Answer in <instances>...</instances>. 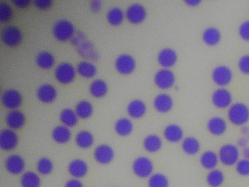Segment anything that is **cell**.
<instances>
[{"instance_id":"obj_36","label":"cell","mask_w":249,"mask_h":187,"mask_svg":"<svg viewBox=\"0 0 249 187\" xmlns=\"http://www.w3.org/2000/svg\"><path fill=\"white\" fill-rule=\"evenodd\" d=\"M75 142L79 147L87 149L94 143V137L89 130H81L75 136Z\"/></svg>"},{"instance_id":"obj_34","label":"cell","mask_w":249,"mask_h":187,"mask_svg":"<svg viewBox=\"0 0 249 187\" xmlns=\"http://www.w3.org/2000/svg\"><path fill=\"white\" fill-rule=\"evenodd\" d=\"M36 63L43 69L51 68L54 64L55 58L53 54L48 51H41L37 54Z\"/></svg>"},{"instance_id":"obj_48","label":"cell","mask_w":249,"mask_h":187,"mask_svg":"<svg viewBox=\"0 0 249 187\" xmlns=\"http://www.w3.org/2000/svg\"><path fill=\"white\" fill-rule=\"evenodd\" d=\"M12 1L17 7H21V8L27 7L30 3V0H13Z\"/></svg>"},{"instance_id":"obj_32","label":"cell","mask_w":249,"mask_h":187,"mask_svg":"<svg viewBox=\"0 0 249 187\" xmlns=\"http://www.w3.org/2000/svg\"><path fill=\"white\" fill-rule=\"evenodd\" d=\"M225 181V175L218 169L210 170L206 177L207 184L211 187H220Z\"/></svg>"},{"instance_id":"obj_37","label":"cell","mask_w":249,"mask_h":187,"mask_svg":"<svg viewBox=\"0 0 249 187\" xmlns=\"http://www.w3.org/2000/svg\"><path fill=\"white\" fill-rule=\"evenodd\" d=\"M75 111L80 118H88L93 112L92 104L87 99H81L75 105Z\"/></svg>"},{"instance_id":"obj_27","label":"cell","mask_w":249,"mask_h":187,"mask_svg":"<svg viewBox=\"0 0 249 187\" xmlns=\"http://www.w3.org/2000/svg\"><path fill=\"white\" fill-rule=\"evenodd\" d=\"M52 137L58 143H65L69 141L71 132L65 125H57L52 130Z\"/></svg>"},{"instance_id":"obj_16","label":"cell","mask_w":249,"mask_h":187,"mask_svg":"<svg viewBox=\"0 0 249 187\" xmlns=\"http://www.w3.org/2000/svg\"><path fill=\"white\" fill-rule=\"evenodd\" d=\"M157 59L164 68H168L176 64L178 60V54L174 49L167 47L160 50L157 56Z\"/></svg>"},{"instance_id":"obj_31","label":"cell","mask_w":249,"mask_h":187,"mask_svg":"<svg viewBox=\"0 0 249 187\" xmlns=\"http://www.w3.org/2000/svg\"><path fill=\"white\" fill-rule=\"evenodd\" d=\"M181 147L186 154L195 155L197 153L200 149V143L196 137L189 136L183 139Z\"/></svg>"},{"instance_id":"obj_20","label":"cell","mask_w":249,"mask_h":187,"mask_svg":"<svg viewBox=\"0 0 249 187\" xmlns=\"http://www.w3.org/2000/svg\"><path fill=\"white\" fill-rule=\"evenodd\" d=\"M56 89L50 83H43L40 85L37 90V96L40 101L43 102H51L56 98Z\"/></svg>"},{"instance_id":"obj_21","label":"cell","mask_w":249,"mask_h":187,"mask_svg":"<svg viewBox=\"0 0 249 187\" xmlns=\"http://www.w3.org/2000/svg\"><path fill=\"white\" fill-rule=\"evenodd\" d=\"M25 115L18 110H11L5 116V122L11 129H18L25 123Z\"/></svg>"},{"instance_id":"obj_42","label":"cell","mask_w":249,"mask_h":187,"mask_svg":"<svg viewBox=\"0 0 249 187\" xmlns=\"http://www.w3.org/2000/svg\"><path fill=\"white\" fill-rule=\"evenodd\" d=\"M13 16V8L11 4L7 1L0 3V20L7 21Z\"/></svg>"},{"instance_id":"obj_11","label":"cell","mask_w":249,"mask_h":187,"mask_svg":"<svg viewBox=\"0 0 249 187\" xmlns=\"http://www.w3.org/2000/svg\"><path fill=\"white\" fill-rule=\"evenodd\" d=\"M22 102L21 93L15 89H6L2 94V105L5 108L15 110Z\"/></svg>"},{"instance_id":"obj_43","label":"cell","mask_w":249,"mask_h":187,"mask_svg":"<svg viewBox=\"0 0 249 187\" xmlns=\"http://www.w3.org/2000/svg\"><path fill=\"white\" fill-rule=\"evenodd\" d=\"M236 171L242 176H249V159L246 158L240 159L236 164Z\"/></svg>"},{"instance_id":"obj_3","label":"cell","mask_w":249,"mask_h":187,"mask_svg":"<svg viewBox=\"0 0 249 187\" xmlns=\"http://www.w3.org/2000/svg\"><path fill=\"white\" fill-rule=\"evenodd\" d=\"M72 42L77 46V50L81 56L88 59H97L98 54L93 44L79 32L74 35Z\"/></svg>"},{"instance_id":"obj_14","label":"cell","mask_w":249,"mask_h":187,"mask_svg":"<svg viewBox=\"0 0 249 187\" xmlns=\"http://www.w3.org/2000/svg\"><path fill=\"white\" fill-rule=\"evenodd\" d=\"M231 92L225 88H218L213 93L212 102L217 108H226L231 104Z\"/></svg>"},{"instance_id":"obj_33","label":"cell","mask_w":249,"mask_h":187,"mask_svg":"<svg viewBox=\"0 0 249 187\" xmlns=\"http://www.w3.org/2000/svg\"><path fill=\"white\" fill-rule=\"evenodd\" d=\"M77 71L83 77H91L97 73L96 66L88 60H82L77 64Z\"/></svg>"},{"instance_id":"obj_9","label":"cell","mask_w":249,"mask_h":187,"mask_svg":"<svg viewBox=\"0 0 249 187\" xmlns=\"http://www.w3.org/2000/svg\"><path fill=\"white\" fill-rule=\"evenodd\" d=\"M176 76L168 68L159 70L154 75V83L161 89H169L174 85Z\"/></svg>"},{"instance_id":"obj_7","label":"cell","mask_w":249,"mask_h":187,"mask_svg":"<svg viewBox=\"0 0 249 187\" xmlns=\"http://www.w3.org/2000/svg\"><path fill=\"white\" fill-rule=\"evenodd\" d=\"M1 39L5 45L15 46L21 42L22 34L18 26L15 25H8L2 29Z\"/></svg>"},{"instance_id":"obj_38","label":"cell","mask_w":249,"mask_h":187,"mask_svg":"<svg viewBox=\"0 0 249 187\" xmlns=\"http://www.w3.org/2000/svg\"><path fill=\"white\" fill-rule=\"evenodd\" d=\"M78 115L71 108H64L59 114V118L63 125L67 127H73L78 121Z\"/></svg>"},{"instance_id":"obj_12","label":"cell","mask_w":249,"mask_h":187,"mask_svg":"<svg viewBox=\"0 0 249 187\" xmlns=\"http://www.w3.org/2000/svg\"><path fill=\"white\" fill-rule=\"evenodd\" d=\"M232 72L226 65L217 66L213 70L212 77L213 81L219 86H226L232 79Z\"/></svg>"},{"instance_id":"obj_26","label":"cell","mask_w":249,"mask_h":187,"mask_svg":"<svg viewBox=\"0 0 249 187\" xmlns=\"http://www.w3.org/2000/svg\"><path fill=\"white\" fill-rule=\"evenodd\" d=\"M162 146V140L160 136L155 134L147 135L143 140V146L145 150L151 153H155L160 150Z\"/></svg>"},{"instance_id":"obj_51","label":"cell","mask_w":249,"mask_h":187,"mask_svg":"<svg viewBox=\"0 0 249 187\" xmlns=\"http://www.w3.org/2000/svg\"><path fill=\"white\" fill-rule=\"evenodd\" d=\"M186 4L189 6H197L198 4H200V0H186L185 1Z\"/></svg>"},{"instance_id":"obj_15","label":"cell","mask_w":249,"mask_h":187,"mask_svg":"<svg viewBox=\"0 0 249 187\" xmlns=\"http://www.w3.org/2000/svg\"><path fill=\"white\" fill-rule=\"evenodd\" d=\"M94 156L97 162L100 164H108L114 157V151L111 146L107 144L99 145L96 147Z\"/></svg>"},{"instance_id":"obj_52","label":"cell","mask_w":249,"mask_h":187,"mask_svg":"<svg viewBox=\"0 0 249 187\" xmlns=\"http://www.w3.org/2000/svg\"><path fill=\"white\" fill-rule=\"evenodd\" d=\"M243 156L246 159H249V147L247 146V147L243 148Z\"/></svg>"},{"instance_id":"obj_17","label":"cell","mask_w":249,"mask_h":187,"mask_svg":"<svg viewBox=\"0 0 249 187\" xmlns=\"http://www.w3.org/2000/svg\"><path fill=\"white\" fill-rule=\"evenodd\" d=\"M5 168L12 174H19L25 168V162L21 156L18 154H11L8 156L5 162Z\"/></svg>"},{"instance_id":"obj_22","label":"cell","mask_w":249,"mask_h":187,"mask_svg":"<svg viewBox=\"0 0 249 187\" xmlns=\"http://www.w3.org/2000/svg\"><path fill=\"white\" fill-rule=\"evenodd\" d=\"M218 161H219L218 154L212 150L204 151L201 154L200 159H199L201 165L205 169H209V170L215 169V167L218 165Z\"/></svg>"},{"instance_id":"obj_45","label":"cell","mask_w":249,"mask_h":187,"mask_svg":"<svg viewBox=\"0 0 249 187\" xmlns=\"http://www.w3.org/2000/svg\"><path fill=\"white\" fill-rule=\"evenodd\" d=\"M239 34L243 39L249 41V20H245L240 24Z\"/></svg>"},{"instance_id":"obj_10","label":"cell","mask_w":249,"mask_h":187,"mask_svg":"<svg viewBox=\"0 0 249 187\" xmlns=\"http://www.w3.org/2000/svg\"><path fill=\"white\" fill-rule=\"evenodd\" d=\"M125 16L132 23H141L146 17V10L142 4L138 2L132 3L126 8Z\"/></svg>"},{"instance_id":"obj_25","label":"cell","mask_w":249,"mask_h":187,"mask_svg":"<svg viewBox=\"0 0 249 187\" xmlns=\"http://www.w3.org/2000/svg\"><path fill=\"white\" fill-rule=\"evenodd\" d=\"M146 105L141 99H134L127 105V112L133 118H140L145 114Z\"/></svg>"},{"instance_id":"obj_40","label":"cell","mask_w":249,"mask_h":187,"mask_svg":"<svg viewBox=\"0 0 249 187\" xmlns=\"http://www.w3.org/2000/svg\"><path fill=\"white\" fill-rule=\"evenodd\" d=\"M168 178L162 173L152 174L148 180V187H169Z\"/></svg>"},{"instance_id":"obj_24","label":"cell","mask_w":249,"mask_h":187,"mask_svg":"<svg viewBox=\"0 0 249 187\" xmlns=\"http://www.w3.org/2000/svg\"><path fill=\"white\" fill-rule=\"evenodd\" d=\"M208 130L213 135H221L227 130V122L224 118L219 116H213L208 121Z\"/></svg>"},{"instance_id":"obj_18","label":"cell","mask_w":249,"mask_h":187,"mask_svg":"<svg viewBox=\"0 0 249 187\" xmlns=\"http://www.w3.org/2000/svg\"><path fill=\"white\" fill-rule=\"evenodd\" d=\"M88 169L87 162L81 159H73L68 165L69 173L76 179L85 176L88 172Z\"/></svg>"},{"instance_id":"obj_39","label":"cell","mask_w":249,"mask_h":187,"mask_svg":"<svg viewBox=\"0 0 249 187\" xmlns=\"http://www.w3.org/2000/svg\"><path fill=\"white\" fill-rule=\"evenodd\" d=\"M21 184L22 187H40L41 181L37 173L28 171L21 176Z\"/></svg>"},{"instance_id":"obj_30","label":"cell","mask_w":249,"mask_h":187,"mask_svg":"<svg viewBox=\"0 0 249 187\" xmlns=\"http://www.w3.org/2000/svg\"><path fill=\"white\" fill-rule=\"evenodd\" d=\"M108 86L103 79L97 78L91 82L89 86V92L95 97H102L107 93Z\"/></svg>"},{"instance_id":"obj_2","label":"cell","mask_w":249,"mask_h":187,"mask_svg":"<svg viewBox=\"0 0 249 187\" xmlns=\"http://www.w3.org/2000/svg\"><path fill=\"white\" fill-rule=\"evenodd\" d=\"M53 36L59 40H68L73 37L75 28L68 19H61L53 23L52 27Z\"/></svg>"},{"instance_id":"obj_1","label":"cell","mask_w":249,"mask_h":187,"mask_svg":"<svg viewBox=\"0 0 249 187\" xmlns=\"http://www.w3.org/2000/svg\"><path fill=\"white\" fill-rule=\"evenodd\" d=\"M229 119L236 125H243L249 119V108L243 102H235L229 108Z\"/></svg>"},{"instance_id":"obj_41","label":"cell","mask_w":249,"mask_h":187,"mask_svg":"<svg viewBox=\"0 0 249 187\" xmlns=\"http://www.w3.org/2000/svg\"><path fill=\"white\" fill-rule=\"evenodd\" d=\"M53 165L52 161L47 157L40 158L37 163V169L40 173L48 175L53 170Z\"/></svg>"},{"instance_id":"obj_29","label":"cell","mask_w":249,"mask_h":187,"mask_svg":"<svg viewBox=\"0 0 249 187\" xmlns=\"http://www.w3.org/2000/svg\"><path fill=\"white\" fill-rule=\"evenodd\" d=\"M114 129L115 131L119 135H128L132 132V130H133V124L129 118L122 117L115 123Z\"/></svg>"},{"instance_id":"obj_8","label":"cell","mask_w":249,"mask_h":187,"mask_svg":"<svg viewBox=\"0 0 249 187\" xmlns=\"http://www.w3.org/2000/svg\"><path fill=\"white\" fill-rule=\"evenodd\" d=\"M136 61L131 54L123 53L119 54L115 60V67L122 74H129L135 68Z\"/></svg>"},{"instance_id":"obj_6","label":"cell","mask_w":249,"mask_h":187,"mask_svg":"<svg viewBox=\"0 0 249 187\" xmlns=\"http://www.w3.org/2000/svg\"><path fill=\"white\" fill-rule=\"evenodd\" d=\"M55 77L58 81L62 83H69L75 76V69L71 63H59L54 70Z\"/></svg>"},{"instance_id":"obj_47","label":"cell","mask_w":249,"mask_h":187,"mask_svg":"<svg viewBox=\"0 0 249 187\" xmlns=\"http://www.w3.org/2000/svg\"><path fill=\"white\" fill-rule=\"evenodd\" d=\"M65 187H84V185L79 180L74 178L68 181L65 184Z\"/></svg>"},{"instance_id":"obj_49","label":"cell","mask_w":249,"mask_h":187,"mask_svg":"<svg viewBox=\"0 0 249 187\" xmlns=\"http://www.w3.org/2000/svg\"><path fill=\"white\" fill-rule=\"evenodd\" d=\"M90 7L94 11H97V10H100V7H101V1H97V0L91 1L90 3Z\"/></svg>"},{"instance_id":"obj_44","label":"cell","mask_w":249,"mask_h":187,"mask_svg":"<svg viewBox=\"0 0 249 187\" xmlns=\"http://www.w3.org/2000/svg\"><path fill=\"white\" fill-rule=\"evenodd\" d=\"M238 67L240 71L245 74H249V54H245L240 57L238 61Z\"/></svg>"},{"instance_id":"obj_35","label":"cell","mask_w":249,"mask_h":187,"mask_svg":"<svg viewBox=\"0 0 249 187\" xmlns=\"http://www.w3.org/2000/svg\"><path fill=\"white\" fill-rule=\"evenodd\" d=\"M107 20L109 23L113 26L122 23L124 18V13L121 7L118 6H113L110 7L107 12Z\"/></svg>"},{"instance_id":"obj_4","label":"cell","mask_w":249,"mask_h":187,"mask_svg":"<svg viewBox=\"0 0 249 187\" xmlns=\"http://www.w3.org/2000/svg\"><path fill=\"white\" fill-rule=\"evenodd\" d=\"M239 156L240 151L238 148L235 145L231 143L223 145L218 152L220 162L226 166H231L237 164L239 161Z\"/></svg>"},{"instance_id":"obj_46","label":"cell","mask_w":249,"mask_h":187,"mask_svg":"<svg viewBox=\"0 0 249 187\" xmlns=\"http://www.w3.org/2000/svg\"><path fill=\"white\" fill-rule=\"evenodd\" d=\"M35 5L40 9H46L49 8L52 5V0H34L33 1Z\"/></svg>"},{"instance_id":"obj_19","label":"cell","mask_w":249,"mask_h":187,"mask_svg":"<svg viewBox=\"0 0 249 187\" xmlns=\"http://www.w3.org/2000/svg\"><path fill=\"white\" fill-rule=\"evenodd\" d=\"M154 105L159 112H168L173 106V98L167 93L158 94L154 98Z\"/></svg>"},{"instance_id":"obj_23","label":"cell","mask_w":249,"mask_h":187,"mask_svg":"<svg viewBox=\"0 0 249 187\" xmlns=\"http://www.w3.org/2000/svg\"><path fill=\"white\" fill-rule=\"evenodd\" d=\"M164 136L170 143H177L181 140L183 130L180 126L176 124H170L164 128Z\"/></svg>"},{"instance_id":"obj_5","label":"cell","mask_w":249,"mask_h":187,"mask_svg":"<svg viewBox=\"0 0 249 187\" xmlns=\"http://www.w3.org/2000/svg\"><path fill=\"white\" fill-rule=\"evenodd\" d=\"M134 173L139 178H145L151 176L154 169V164L146 156H139L134 160L132 164Z\"/></svg>"},{"instance_id":"obj_50","label":"cell","mask_w":249,"mask_h":187,"mask_svg":"<svg viewBox=\"0 0 249 187\" xmlns=\"http://www.w3.org/2000/svg\"><path fill=\"white\" fill-rule=\"evenodd\" d=\"M249 140H248L247 137H241V138L239 139L238 141H237V145L243 149V148L247 147V145L248 143H249Z\"/></svg>"},{"instance_id":"obj_13","label":"cell","mask_w":249,"mask_h":187,"mask_svg":"<svg viewBox=\"0 0 249 187\" xmlns=\"http://www.w3.org/2000/svg\"><path fill=\"white\" fill-rule=\"evenodd\" d=\"M18 143V136L12 129H3L0 131V146L3 150H12Z\"/></svg>"},{"instance_id":"obj_28","label":"cell","mask_w":249,"mask_h":187,"mask_svg":"<svg viewBox=\"0 0 249 187\" xmlns=\"http://www.w3.org/2000/svg\"><path fill=\"white\" fill-rule=\"evenodd\" d=\"M221 37L219 29L213 26L206 28L202 32V39L207 45H216L221 39Z\"/></svg>"}]
</instances>
